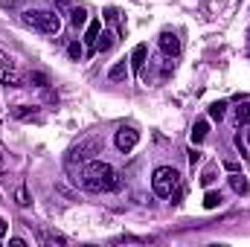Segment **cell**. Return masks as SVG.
<instances>
[{"mask_svg": "<svg viewBox=\"0 0 250 247\" xmlns=\"http://www.w3.org/2000/svg\"><path fill=\"white\" fill-rule=\"evenodd\" d=\"M82 184L90 192H117L123 186V178H120V172L114 166H108L102 160H90L87 169H84V181Z\"/></svg>", "mask_w": 250, "mask_h": 247, "instance_id": "obj_1", "label": "cell"}, {"mask_svg": "<svg viewBox=\"0 0 250 247\" xmlns=\"http://www.w3.org/2000/svg\"><path fill=\"white\" fill-rule=\"evenodd\" d=\"M23 23L35 32H44V35H59L62 32V18L53 9H26Z\"/></svg>", "mask_w": 250, "mask_h": 247, "instance_id": "obj_2", "label": "cell"}, {"mask_svg": "<svg viewBox=\"0 0 250 247\" xmlns=\"http://www.w3.org/2000/svg\"><path fill=\"white\" fill-rule=\"evenodd\" d=\"M178 186H181L178 169H172V166L154 169V175H151V189H154L157 198H172V192H178Z\"/></svg>", "mask_w": 250, "mask_h": 247, "instance_id": "obj_3", "label": "cell"}, {"mask_svg": "<svg viewBox=\"0 0 250 247\" xmlns=\"http://www.w3.org/2000/svg\"><path fill=\"white\" fill-rule=\"evenodd\" d=\"M96 151H99V143H96V140H82L79 145H73V148H70L67 169H70V166H76V160H79V163H90Z\"/></svg>", "mask_w": 250, "mask_h": 247, "instance_id": "obj_4", "label": "cell"}, {"mask_svg": "<svg viewBox=\"0 0 250 247\" xmlns=\"http://www.w3.org/2000/svg\"><path fill=\"white\" fill-rule=\"evenodd\" d=\"M114 143H117V148L128 154V151H134V145L140 143V131H134V128H120L117 131V137H114Z\"/></svg>", "mask_w": 250, "mask_h": 247, "instance_id": "obj_5", "label": "cell"}, {"mask_svg": "<svg viewBox=\"0 0 250 247\" xmlns=\"http://www.w3.org/2000/svg\"><path fill=\"white\" fill-rule=\"evenodd\" d=\"M157 44H160L163 56H169V59H175V56L181 53V38H178L175 32H169V29H166L163 35H160V41H157Z\"/></svg>", "mask_w": 250, "mask_h": 247, "instance_id": "obj_6", "label": "cell"}, {"mask_svg": "<svg viewBox=\"0 0 250 247\" xmlns=\"http://www.w3.org/2000/svg\"><path fill=\"white\" fill-rule=\"evenodd\" d=\"M230 189H233L236 195H248V192H250L248 178H245L242 172H230Z\"/></svg>", "mask_w": 250, "mask_h": 247, "instance_id": "obj_7", "label": "cell"}, {"mask_svg": "<svg viewBox=\"0 0 250 247\" xmlns=\"http://www.w3.org/2000/svg\"><path fill=\"white\" fill-rule=\"evenodd\" d=\"M131 67H134L137 73H143V67H146V44H137V47H134V53H131Z\"/></svg>", "mask_w": 250, "mask_h": 247, "instance_id": "obj_8", "label": "cell"}, {"mask_svg": "<svg viewBox=\"0 0 250 247\" xmlns=\"http://www.w3.org/2000/svg\"><path fill=\"white\" fill-rule=\"evenodd\" d=\"M108 79H114V82H125V79H128V64L117 62L111 70H108Z\"/></svg>", "mask_w": 250, "mask_h": 247, "instance_id": "obj_9", "label": "cell"}, {"mask_svg": "<svg viewBox=\"0 0 250 247\" xmlns=\"http://www.w3.org/2000/svg\"><path fill=\"white\" fill-rule=\"evenodd\" d=\"M111 47H114V35H111V32H99V38H96V47H93V50H96V53H108Z\"/></svg>", "mask_w": 250, "mask_h": 247, "instance_id": "obj_10", "label": "cell"}, {"mask_svg": "<svg viewBox=\"0 0 250 247\" xmlns=\"http://www.w3.org/2000/svg\"><path fill=\"white\" fill-rule=\"evenodd\" d=\"M207 131H209V125H207V120H198V123L192 125V143H204Z\"/></svg>", "mask_w": 250, "mask_h": 247, "instance_id": "obj_11", "label": "cell"}, {"mask_svg": "<svg viewBox=\"0 0 250 247\" xmlns=\"http://www.w3.org/2000/svg\"><path fill=\"white\" fill-rule=\"evenodd\" d=\"M233 120H236V125H239V128L250 123V105H248V102H242V105L236 108V114H233Z\"/></svg>", "mask_w": 250, "mask_h": 247, "instance_id": "obj_12", "label": "cell"}, {"mask_svg": "<svg viewBox=\"0 0 250 247\" xmlns=\"http://www.w3.org/2000/svg\"><path fill=\"white\" fill-rule=\"evenodd\" d=\"M12 117L15 120H32V117H38V111L29 105H18V108H12Z\"/></svg>", "mask_w": 250, "mask_h": 247, "instance_id": "obj_13", "label": "cell"}, {"mask_svg": "<svg viewBox=\"0 0 250 247\" xmlns=\"http://www.w3.org/2000/svg\"><path fill=\"white\" fill-rule=\"evenodd\" d=\"M99 32H102V23H99V21H90V26H87V35H84V41H87L90 47H96V38H99Z\"/></svg>", "mask_w": 250, "mask_h": 247, "instance_id": "obj_14", "label": "cell"}, {"mask_svg": "<svg viewBox=\"0 0 250 247\" xmlns=\"http://www.w3.org/2000/svg\"><path fill=\"white\" fill-rule=\"evenodd\" d=\"M224 114H227V102H212V105H209V120L221 123V120H224Z\"/></svg>", "mask_w": 250, "mask_h": 247, "instance_id": "obj_15", "label": "cell"}, {"mask_svg": "<svg viewBox=\"0 0 250 247\" xmlns=\"http://www.w3.org/2000/svg\"><path fill=\"white\" fill-rule=\"evenodd\" d=\"M70 23H73L76 29H79V26H84V23H87V12H84L82 6H79V9H73V12H70Z\"/></svg>", "mask_w": 250, "mask_h": 247, "instance_id": "obj_16", "label": "cell"}, {"mask_svg": "<svg viewBox=\"0 0 250 247\" xmlns=\"http://www.w3.org/2000/svg\"><path fill=\"white\" fill-rule=\"evenodd\" d=\"M15 204H18V206H29V204H32L26 186H18V189H15Z\"/></svg>", "mask_w": 250, "mask_h": 247, "instance_id": "obj_17", "label": "cell"}, {"mask_svg": "<svg viewBox=\"0 0 250 247\" xmlns=\"http://www.w3.org/2000/svg\"><path fill=\"white\" fill-rule=\"evenodd\" d=\"M221 201H224V198H221V192H207V195H204V206H207V209L221 206Z\"/></svg>", "mask_w": 250, "mask_h": 247, "instance_id": "obj_18", "label": "cell"}, {"mask_svg": "<svg viewBox=\"0 0 250 247\" xmlns=\"http://www.w3.org/2000/svg\"><path fill=\"white\" fill-rule=\"evenodd\" d=\"M29 84H35V87H50V76H47V73H29Z\"/></svg>", "mask_w": 250, "mask_h": 247, "instance_id": "obj_19", "label": "cell"}, {"mask_svg": "<svg viewBox=\"0 0 250 247\" xmlns=\"http://www.w3.org/2000/svg\"><path fill=\"white\" fill-rule=\"evenodd\" d=\"M67 56H70L73 62H79V59H82V44H79V41H73V44L67 47Z\"/></svg>", "mask_w": 250, "mask_h": 247, "instance_id": "obj_20", "label": "cell"}, {"mask_svg": "<svg viewBox=\"0 0 250 247\" xmlns=\"http://www.w3.org/2000/svg\"><path fill=\"white\" fill-rule=\"evenodd\" d=\"M3 84H6V87H21V82H18V76H15L12 70H9V73L3 76Z\"/></svg>", "mask_w": 250, "mask_h": 247, "instance_id": "obj_21", "label": "cell"}, {"mask_svg": "<svg viewBox=\"0 0 250 247\" xmlns=\"http://www.w3.org/2000/svg\"><path fill=\"white\" fill-rule=\"evenodd\" d=\"M215 181V166H207V172H204V178H201V184L204 186H209Z\"/></svg>", "mask_w": 250, "mask_h": 247, "instance_id": "obj_22", "label": "cell"}, {"mask_svg": "<svg viewBox=\"0 0 250 247\" xmlns=\"http://www.w3.org/2000/svg\"><path fill=\"white\" fill-rule=\"evenodd\" d=\"M105 18H108V21H120V12H117V9H108ZM120 35H125V23H120Z\"/></svg>", "mask_w": 250, "mask_h": 247, "instance_id": "obj_23", "label": "cell"}, {"mask_svg": "<svg viewBox=\"0 0 250 247\" xmlns=\"http://www.w3.org/2000/svg\"><path fill=\"white\" fill-rule=\"evenodd\" d=\"M47 239H50V242H59V245H64V242H67L62 233H47Z\"/></svg>", "mask_w": 250, "mask_h": 247, "instance_id": "obj_24", "label": "cell"}, {"mask_svg": "<svg viewBox=\"0 0 250 247\" xmlns=\"http://www.w3.org/2000/svg\"><path fill=\"white\" fill-rule=\"evenodd\" d=\"M189 163H192V166H198V163H201V154H198V151H195V148H192V151H189Z\"/></svg>", "mask_w": 250, "mask_h": 247, "instance_id": "obj_25", "label": "cell"}, {"mask_svg": "<svg viewBox=\"0 0 250 247\" xmlns=\"http://www.w3.org/2000/svg\"><path fill=\"white\" fill-rule=\"evenodd\" d=\"M224 169H227V172H239V163H236V160H227Z\"/></svg>", "mask_w": 250, "mask_h": 247, "instance_id": "obj_26", "label": "cell"}, {"mask_svg": "<svg viewBox=\"0 0 250 247\" xmlns=\"http://www.w3.org/2000/svg\"><path fill=\"white\" fill-rule=\"evenodd\" d=\"M6 233H9V224H6V221H3V218H0V239H3V236H6Z\"/></svg>", "mask_w": 250, "mask_h": 247, "instance_id": "obj_27", "label": "cell"}, {"mask_svg": "<svg viewBox=\"0 0 250 247\" xmlns=\"http://www.w3.org/2000/svg\"><path fill=\"white\" fill-rule=\"evenodd\" d=\"M0 64H3V67H9V70H12V59H6V56H3V53H0Z\"/></svg>", "mask_w": 250, "mask_h": 247, "instance_id": "obj_28", "label": "cell"}, {"mask_svg": "<svg viewBox=\"0 0 250 247\" xmlns=\"http://www.w3.org/2000/svg\"><path fill=\"white\" fill-rule=\"evenodd\" d=\"M3 166H6V163H3V154H0V172H3Z\"/></svg>", "mask_w": 250, "mask_h": 247, "instance_id": "obj_29", "label": "cell"}, {"mask_svg": "<svg viewBox=\"0 0 250 247\" xmlns=\"http://www.w3.org/2000/svg\"><path fill=\"white\" fill-rule=\"evenodd\" d=\"M248 143H250V134H248Z\"/></svg>", "mask_w": 250, "mask_h": 247, "instance_id": "obj_30", "label": "cell"}]
</instances>
